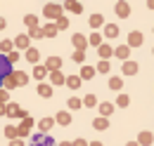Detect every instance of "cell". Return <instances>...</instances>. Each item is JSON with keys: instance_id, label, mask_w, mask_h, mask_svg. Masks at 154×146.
Wrapping results in <instances>:
<instances>
[{"instance_id": "6da1fadb", "label": "cell", "mask_w": 154, "mask_h": 146, "mask_svg": "<svg viewBox=\"0 0 154 146\" xmlns=\"http://www.w3.org/2000/svg\"><path fill=\"white\" fill-rule=\"evenodd\" d=\"M29 146H57V142H55L50 134L36 132V134H31V139H29Z\"/></svg>"}, {"instance_id": "7a4b0ae2", "label": "cell", "mask_w": 154, "mask_h": 146, "mask_svg": "<svg viewBox=\"0 0 154 146\" xmlns=\"http://www.w3.org/2000/svg\"><path fill=\"white\" fill-rule=\"evenodd\" d=\"M62 14H64V7L57 5V2H48V5L43 7V17L48 19V21H50V19H59Z\"/></svg>"}, {"instance_id": "3957f363", "label": "cell", "mask_w": 154, "mask_h": 146, "mask_svg": "<svg viewBox=\"0 0 154 146\" xmlns=\"http://www.w3.org/2000/svg\"><path fill=\"white\" fill-rule=\"evenodd\" d=\"M145 42V33L142 31H131L128 33V47H142Z\"/></svg>"}, {"instance_id": "277c9868", "label": "cell", "mask_w": 154, "mask_h": 146, "mask_svg": "<svg viewBox=\"0 0 154 146\" xmlns=\"http://www.w3.org/2000/svg\"><path fill=\"white\" fill-rule=\"evenodd\" d=\"M114 12H116V17H119V19H126V17H131V5H128L126 0H119L116 7H114Z\"/></svg>"}, {"instance_id": "5b68a950", "label": "cell", "mask_w": 154, "mask_h": 146, "mask_svg": "<svg viewBox=\"0 0 154 146\" xmlns=\"http://www.w3.org/2000/svg\"><path fill=\"white\" fill-rule=\"evenodd\" d=\"M12 42H14V50H17V52H19V50H24V52H26V50L31 47V40H29V36H26V33L17 36L14 40H12Z\"/></svg>"}, {"instance_id": "8992f818", "label": "cell", "mask_w": 154, "mask_h": 146, "mask_svg": "<svg viewBox=\"0 0 154 146\" xmlns=\"http://www.w3.org/2000/svg\"><path fill=\"white\" fill-rule=\"evenodd\" d=\"M71 42H74V47H76L78 52H85V47H88V38L83 36V33H74Z\"/></svg>"}, {"instance_id": "52a82bcc", "label": "cell", "mask_w": 154, "mask_h": 146, "mask_svg": "<svg viewBox=\"0 0 154 146\" xmlns=\"http://www.w3.org/2000/svg\"><path fill=\"white\" fill-rule=\"evenodd\" d=\"M43 66H45V71H48V73L59 71V69H62V59H59V57H48Z\"/></svg>"}, {"instance_id": "ba28073f", "label": "cell", "mask_w": 154, "mask_h": 146, "mask_svg": "<svg viewBox=\"0 0 154 146\" xmlns=\"http://www.w3.org/2000/svg\"><path fill=\"white\" fill-rule=\"evenodd\" d=\"M19 113H21L19 104H14V101H7V104H5V115H7V118H19Z\"/></svg>"}, {"instance_id": "9c48e42d", "label": "cell", "mask_w": 154, "mask_h": 146, "mask_svg": "<svg viewBox=\"0 0 154 146\" xmlns=\"http://www.w3.org/2000/svg\"><path fill=\"white\" fill-rule=\"evenodd\" d=\"M36 92H38V97H43V99H50V97H52V85L43 80V83H38Z\"/></svg>"}, {"instance_id": "30bf717a", "label": "cell", "mask_w": 154, "mask_h": 146, "mask_svg": "<svg viewBox=\"0 0 154 146\" xmlns=\"http://www.w3.org/2000/svg\"><path fill=\"white\" fill-rule=\"evenodd\" d=\"M62 7H66V12H71V14H81V12H83V5H81L78 0H64Z\"/></svg>"}, {"instance_id": "8fae6325", "label": "cell", "mask_w": 154, "mask_h": 146, "mask_svg": "<svg viewBox=\"0 0 154 146\" xmlns=\"http://www.w3.org/2000/svg\"><path fill=\"white\" fill-rule=\"evenodd\" d=\"M10 73H12V64L7 61V57H5V54H0V80L7 78Z\"/></svg>"}, {"instance_id": "7c38bea8", "label": "cell", "mask_w": 154, "mask_h": 146, "mask_svg": "<svg viewBox=\"0 0 154 146\" xmlns=\"http://www.w3.org/2000/svg\"><path fill=\"white\" fill-rule=\"evenodd\" d=\"M114 104H112V101H102V104H97V111H100V115H102V118H109V115H112V113H114Z\"/></svg>"}, {"instance_id": "4fadbf2b", "label": "cell", "mask_w": 154, "mask_h": 146, "mask_svg": "<svg viewBox=\"0 0 154 146\" xmlns=\"http://www.w3.org/2000/svg\"><path fill=\"white\" fill-rule=\"evenodd\" d=\"M137 144H140V146H152L154 144V134H152V132H147V130H142V132L137 134Z\"/></svg>"}, {"instance_id": "5bb4252c", "label": "cell", "mask_w": 154, "mask_h": 146, "mask_svg": "<svg viewBox=\"0 0 154 146\" xmlns=\"http://www.w3.org/2000/svg\"><path fill=\"white\" fill-rule=\"evenodd\" d=\"M48 78H50V85L55 87V85H64L66 83V75L62 71H52V73H48Z\"/></svg>"}, {"instance_id": "9a60e30c", "label": "cell", "mask_w": 154, "mask_h": 146, "mask_svg": "<svg viewBox=\"0 0 154 146\" xmlns=\"http://www.w3.org/2000/svg\"><path fill=\"white\" fill-rule=\"evenodd\" d=\"M114 57H116V59H121V61H128L131 47H128V45H119V47H114Z\"/></svg>"}, {"instance_id": "2e32d148", "label": "cell", "mask_w": 154, "mask_h": 146, "mask_svg": "<svg viewBox=\"0 0 154 146\" xmlns=\"http://www.w3.org/2000/svg\"><path fill=\"white\" fill-rule=\"evenodd\" d=\"M121 71H123V75H135L137 73V61H121Z\"/></svg>"}, {"instance_id": "e0dca14e", "label": "cell", "mask_w": 154, "mask_h": 146, "mask_svg": "<svg viewBox=\"0 0 154 146\" xmlns=\"http://www.w3.org/2000/svg\"><path fill=\"white\" fill-rule=\"evenodd\" d=\"M97 54H100V59H104V61H107L109 57L114 54V47H112L109 42H102V45L97 47Z\"/></svg>"}, {"instance_id": "ac0fdd59", "label": "cell", "mask_w": 154, "mask_h": 146, "mask_svg": "<svg viewBox=\"0 0 154 146\" xmlns=\"http://www.w3.org/2000/svg\"><path fill=\"white\" fill-rule=\"evenodd\" d=\"M71 120H74V118H71V113H69V111H59L57 115H55V123H57V125H64V127H66V125H71Z\"/></svg>"}, {"instance_id": "d6986e66", "label": "cell", "mask_w": 154, "mask_h": 146, "mask_svg": "<svg viewBox=\"0 0 154 146\" xmlns=\"http://www.w3.org/2000/svg\"><path fill=\"white\" fill-rule=\"evenodd\" d=\"M88 21H90V28H102V26H104V24H107V21H104V14H100V12H95V14H90V19H88Z\"/></svg>"}, {"instance_id": "ffe728a7", "label": "cell", "mask_w": 154, "mask_h": 146, "mask_svg": "<svg viewBox=\"0 0 154 146\" xmlns=\"http://www.w3.org/2000/svg\"><path fill=\"white\" fill-rule=\"evenodd\" d=\"M52 127H55V118H40L38 120V130L43 132V134H48Z\"/></svg>"}, {"instance_id": "44dd1931", "label": "cell", "mask_w": 154, "mask_h": 146, "mask_svg": "<svg viewBox=\"0 0 154 146\" xmlns=\"http://www.w3.org/2000/svg\"><path fill=\"white\" fill-rule=\"evenodd\" d=\"M24 57H26V61H29V64H33V66H36V64H38V59H40V52L36 50V47H29V50L24 52Z\"/></svg>"}, {"instance_id": "7402d4cb", "label": "cell", "mask_w": 154, "mask_h": 146, "mask_svg": "<svg viewBox=\"0 0 154 146\" xmlns=\"http://www.w3.org/2000/svg\"><path fill=\"white\" fill-rule=\"evenodd\" d=\"M31 75H33L36 80H40V83H43V80L48 78V71H45V66H43V64H36V66H33V73H31Z\"/></svg>"}, {"instance_id": "603a6c76", "label": "cell", "mask_w": 154, "mask_h": 146, "mask_svg": "<svg viewBox=\"0 0 154 146\" xmlns=\"http://www.w3.org/2000/svg\"><path fill=\"white\" fill-rule=\"evenodd\" d=\"M93 75H95V69H93V66H88V64H83V66H81V73H78V78H81V80H90Z\"/></svg>"}, {"instance_id": "cb8c5ba5", "label": "cell", "mask_w": 154, "mask_h": 146, "mask_svg": "<svg viewBox=\"0 0 154 146\" xmlns=\"http://www.w3.org/2000/svg\"><path fill=\"white\" fill-rule=\"evenodd\" d=\"M12 73H14L17 87H24V85H29V73H24V71H12Z\"/></svg>"}, {"instance_id": "d4e9b609", "label": "cell", "mask_w": 154, "mask_h": 146, "mask_svg": "<svg viewBox=\"0 0 154 146\" xmlns=\"http://www.w3.org/2000/svg\"><path fill=\"white\" fill-rule=\"evenodd\" d=\"M40 31H43V38H55V36L59 33L57 28H55V24H50V21H48V24H45Z\"/></svg>"}, {"instance_id": "484cf974", "label": "cell", "mask_w": 154, "mask_h": 146, "mask_svg": "<svg viewBox=\"0 0 154 146\" xmlns=\"http://www.w3.org/2000/svg\"><path fill=\"white\" fill-rule=\"evenodd\" d=\"M81 83H83V80H81L78 75H66V83H64V85H66L69 90H78V87H81Z\"/></svg>"}, {"instance_id": "4316f807", "label": "cell", "mask_w": 154, "mask_h": 146, "mask_svg": "<svg viewBox=\"0 0 154 146\" xmlns=\"http://www.w3.org/2000/svg\"><path fill=\"white\" fill-rule=\"evenodd\" d=\"M102 28H104V38H116L119 36V26H116V24H104Z\"/></svg>"}, {"instance_id": "83f0119b", "label": "cell", "mask_w": 154, "mask_h": 146, "mask_svg": "<svg viewBox=\"0 0 154 146\" xmlns=\"http://www.w3.org/2000/svg\"><path fill=\"white\" fill-rule=\"evenodd\" d=\"M81 104H83L85 109H95V106H97V97H95V94H85V97L81 99Z\"/></svg>"}, {"instance_id": "f1b7e54d", "label": "cell", "mask_w": 154, "mask_h": 146, "mask_svg": "<svg viewBox=\"0 0 154 146\" xmlns=\"http://www.w3.org/2000/svg\"><path fill=\"white\" fill-rule=\"evenodd\" d=\"M12 50H14V42H12L10 38L0 40V54H7V52H12Z\"/></svg>"}, {"instance_id": "f546056e", "label": "cell", "mask_w": 154, "mask_h": 146, "mask_svg": "<svg viewBox=\"0 0 154 146\" xmlns=\"http://www.w3.org/2000/svg\"><path fill=\"white\" fill-rule=\"evenodd\" d=\"M128 104H131V97H128L126 92H121V94L116 97V104H114V106H119V109H126Z\"/></svg>"}, {"instance_id": "4dcf8cb0", "label": "cell", "mask_w": 154, "mask_h": 146, "mask_svg": "<svg viewBox=\"0 0 154 146\" xmlns=\"http://www.w3.org/2000/svg\"><path fill=\"white\" fill-rule=\"evenodd\" d=\"M93 127L100 130V132H102V130H107V127H109V118H102V115L95 118V120H93Z\"/></svg>"}, {"instance_id": "1f68e13d", "label": "cell", "mask_w": 154, "mask_h": 146, "mask_svg": "<svg viewBox=\"0 0 154 146\" xmlns=\"http://www.w3.org/2000/svg\"><path fill=\"white\" fill-rule=\"evenodd\" d=\"M69 24H71V21L64 17V14H62L59 19H55V28H57V31H66V28H69Z\"/></svg>"}, {"instance_id": "d6a6232c", "label": "cell", "mask_w": 154, "mask_h": 146, "mask_svg": "<svg viewBox=\"0 0 154 146\" xmlns=\"http://www.w3.org/2000/svg\"><path fill=\"white\" fill-rule=\"evenodd\" d=\"M109 87L116 92H121V87H123V78L121 75H114V78H109Z\"/></svg>"}, {"instance_id": "836d02e7", "label": "cell", "mask_w": 154, "mask_h": 146, "mask_svg": "<svg viewBox=\"0 0 154 146\" xmlns=\"http://www.w3.org/2000/svg\"><path fill=\"white\" fill-rule=\"evenodd\" d=\"M102 42H104V38L100 36V33H90V36H88V45H95V47H100V45H102Z\"/></svg>"}, {"instance_id": "e575fe53", "label": "cell", "mask_w": 154, "mask_h": 146, "mask_svg": "<svg viewBox=\"0 0 154 146\" xmlns=\"http://www.w3.org/2000/svg\"><path fill=\"white\" fill-rule=\"evenodd\" d=\"M5 137L12 142V139H17V125H12V123H7L5 125Z\"/></svg>"}, {"instance_id": "d590c367", "label": "cell", "mask_w": 154, "mask_h": 146, "mask_svg": "<svg viewBox=\"0 0 154 146\" xmlns=\"http://www.w3.org/2000/svg\"><path fill=\"white\" fill-rule=\"evenodd\" d=\"M24 24H26L29 28H38V17H36V14H26V17H24Z\"/></svg>"}, {"instance_id": "8d00e7d4", "label": "cell", "mask_w": 154, "mask_h": 146, "mask_svg": "<svg viewBox=\"0 0 154 146\" xmlns=\"http://www.w3.org/2000/svg\"><path fill=\"white\" fill-rule=\"evenodd\" d=\"M66 106L71 111H76V109H81L83 104H81V97H69V101H66Z\"/></svg>"}, {"instance_id": "74e56055", "label": "cell", "mask_w": 154, "mask_h": 146, "mask_svg": "<svg viewBox=\"0 0 154 146\" xmlns=\"http://www.w3.org/2000/svg\"><path fill=\"white\" fill-rule=\"evenodd\" d=\"M43 38V31H40V26L38 28H29V40L33 42V40H40Z\"/></svg>"}, {"instance_id": "f35d334b", "label": "cell", "mask_w": 154, "mask_h": 146, "mask_svg": "<svg viewBox=\"0 0 154 146\" xmlns=\"http://www.w3.org/2000/svg\"><path fill=\"white\" fill-rule=\"evenodd\" d=\"M109 69H112V64L102 59V61H100V64H97V66H95V73H97V71H100V73H109Z\"/></svg>"}, {"instance_id": "ab89813d", "label": "cell", "mask_w": 154, "mask_h": 146, "mask_svg": "<svg viewBox=\"0 0 154 146\" xmlns=\"http://www.w3.org/2000/svg\"><path fill=\"white\" fill-rule=\"evenodd\" d=\"M71 59H74V61H76V64H85V52H74V54H71Z\"/></svg>"}, {"instance_id": "60d3db41", "label": "cell", "mask_w": 154, "mask_h": 146, "mask_svg": "<svg viewBox=\"0 0 154 146\" xmlns=\"http://www.w3.org/2000/svg\"><path fill=\"white\" fill-rule=\"evenodd\" d=\"M7 61H10V64H14V61H19V52H17V50H12V52H7Z\"/></svg>"}, {"instance_id": "b9f144b4", "label": "cell", "mask_w": 154, "mask_h": 146, "mask_svg": "<svg viewBox=\"0 0 154 146\" xmlns=\"http://www.w3.org/2000/svg\"><path fill=\"white\" fill-rule=\"evenodd\" d=\"M7 99H10V92H5L0 87V104H7Z\"/></svg>"}, {"instance_id": "7bdbcfd3", "label": "cell", "mask_w": 154, "mask_h": 146, "mask_svg": "<svg viewBox=\"0 0 154 146\" xmlns=\"http://www.w3.org/2000/svg\"><path fill=\"white\" fill-rule=\"evenodd\" d=\"M71 146H88V142H85L83 137H76V139L71 142Z\"/></svg>"}, {"instance_id": "ee69618b", "label": "cell", "mask_w": 154, "mask_h": 146, "mask_svg": "<svg viewBox=\"0 0 154 146\" xmlns=\"http://www.w3.org/2000/svg\"><path fill=\"white\" fill-rule=\"evenodd\" d=\"M10 146H24V139H12V142H10Z\"/></svg>"}, {"instance_id": "f6af8a7d", "label": "cell", "mask_w": 154, "mask_h": 146, "mask_svg": "<svg viewBox=\"0 0 154 146\" xmlns=\"http://www.w3.org/2000/svg\"><path fill=\"white\" fill-rule=\"evenodd\" d=\"M5 26H7V21H5V17H0V31H2Z\"/></svg>"}, {"instance_id": "bcb514c9", "label": "cell", "mask_w": 154, "mask_h": 146, "mask_svg": "<svg viewBox=\"0 0 154 146\" xmlns=\"http://www.w3.org/2000/svg\"><path fill=\"white\" fill-rule=\"evenodd\" d=\"M88 146H104V144H102V142H90Z\"/></svg>"}, {"instance_id": "7dc6e473", "label": "cell", "mask_w": 154, "mask_h": 146, "mask_svg": "<svg viewBox=\"0 0 154 146\" xmlns=\"http://www.w3.org/2000/svg\"><path fill=\"white\" fill-rule=\"evenodd\" d=\"M147 7H149V10H154V0H147Z\"/></svg>"}, {"instance_id": "c3c4849f", "label": "cell", "mask_w": 154, "mask_h": 146, "mask_svg": "<svg viewBox=\"0 0 154 146\" xmlns=\"http://www.w3.org/2000/svg\"><path fill=\"white\" fill-rule=\"evenodd\" d=\"M57 146H71V142H62V144H57Z\"/></svg>"}, {"instance_id": "681fc988", "label": "cell", "mask_w": 154, "mask_h": 146, "mask_svg": "<svg viewBox=\"0 0 154 146\" xmlns=\"http://www.w3.org/2000/svg\"><path fill=\"white\" fill-rule=\"evenodd\" d=\"M126 146H140V144H137V142H128Z\"/></svg>"}, {"instance_id": "f907efd6", "label": "cell", "mask_w": 154, "mask_h": 146, "mask_svg": "<svg viewBox=\"0 0 154 146\" xmlns=\"http://www.w3.org/2000/svg\"><path fill=\"white\" fill-rule=\"evenodd\" d=\"M0 87H2V80H0Z\"/></svg>"}, {"instance_id": "816d5d0a", "label": "cell", "mask_w": 154, "mask_h": 146, "mask_svg": "<svg viewBox=\"0 0 154 146\" xmlns=\"http://www.w3.org/2000/svg\"><path fill=\"white\" fill-rule=\"evenodd\" d=\"M152 54H154V50H152Z\"/></svg>"}]
</instances>
